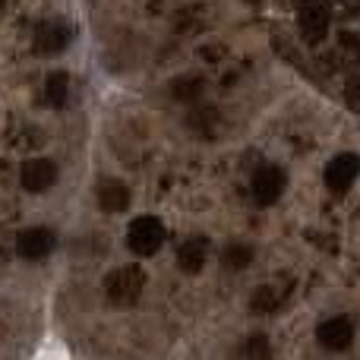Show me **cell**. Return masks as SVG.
Segmentation results:
<instances>
[{
	"label": "cell",
	"instance_id": "obj_13",
	"mask_svg": "<svg viewBox=\"0 0 360 360\" xmlns=\"http://www.w3.org/2000/svg\"><path fill=\"white\" fill-rule=\"evenodd\" d=\"M67 92H70V76L67 73H51L48 82H44V101L51 108H60L67 101Z\"/></svg>",
	"mask_w": 360,
	"mask_h": 360
},
{
	"label": "cell",
	"instance_id": "obj_14",
	"mask_svg": "<svg viewBox=\"0 0 360 360\" xmlns=\"http://www.w3.org/2000/svg\"><path fill=\"white\" fill-rule=\"evenodd\" d=\"M237 360H272V345L266 335H250L237 351Z\"/></svg>",
	"mask_w": 360,
	"mask_h": 360
},
{
	"label": "cell",
	"instance_id": "obj_17",
	"mask_svg": "<svg viewBox=\"0 0 360 360\" xmlns=\"http://www.w3.org/2000/svg\"><path fill=\"white\" fill-rule=\"evenodd\" d=\"M6 4H10V0H0V16H4V10H6Z\"/></svg>",
	"mask_w": 360,
	"mask_h": 360
},
{
	"label": "cell",
	"instance_id": "obj_3",
	"mask_svg": "<svg viewBox=\"0 0 360 360\" xmlns=\"http://www.w3.org/2000/svg\"><path fill=\"white\" fill-rule=\"evenodd\" d=\"M297 4V25L307 44H323L329 35V0H294Z\"/></svg>",
	"mask_w": 360,
	"mask_h": 360
},
{
	"label": "cell",
	"instance_id": "obj_16",
	"mask_svg": "<svg viewBox=\"0 0 360 360\" xmlns=\"http://www.w3.org/2000/svg\"><path fill=\"white\" fill-rule=\"evenodd\" d=\"M345 101H348L351 111L360 114V79H351L348 89H345Z\"/></svg>",
	"mask_w": 360,
	"mask_h": 360
},
{
	"label": "cell",
	"instance_id": "obj_10",
	"mask_svg": "<svg viewBox=\"0 0 360 360\" xmlns=\"http://www.w3.org/2000/svg\"><path fill=\"white\" fill-rule=\"evenodd\" d=\"M205 259H209V240L205 237H190V240L180 243L177 250V266L184 269L186 275H196L205 269Z\"/></svg>",
	"mask_w": 360,
	"mask_h": 360
},
{
	"label": "cell",
	"instance_id": "obj_4",
	"mask_svg": "<svg viewBox=\"0 0 360 360\" xmlns=\"http://www.w3.org/2000/svg\"><path fill=\"white\" fill-rule=\"evenodd\" d=\"M73 41V29L63 19H41L32 29V48L41 57H54L60 51H67V44Z\"/></svg>",
	"mask_w": 360,
	"mask_h": 360
},
{
	"label": "cell",
	"instance_id": "obj_5",
	"mask_svg": "<svg viewBox=\"0 0 360 360\" xmlns=\"http://www.w3.org/2000/svg\"><path fill=\"white\" fill-rule=\"evenodd\" d=\"M360 177V155L357 152H342L326 165V186H329L335 196L348 193L354 186V180Z\"/></svg>",
	"mask_w": 360,
	"mask_h": 360
},
{
	"label": "cell",
	"instance_id": "obj_2",
	"mask_svg": "<svg viewBox=\"0 0 360 360\" xmlns=\"http://www.w3.org/2000/svg\"><path fill=\"white\" fill-rule=\"evenodd\" d=\"M165 237H168V231H165L162 218L155 215H139L127 228V243H130V250L136 256H155L162 250Z\"/></svg>",
	"mask_w": 360,
	"mask_h": 360
},
{
	"label": "cell",
	"instance_id": "obj_9",
	"mask_svg": "<svg viewBox=\"0 0 360 360\" xmlns=\"http://www.w3.org/2000/svg\"><path fill=\"white\" fill-rule=\"evenodd\" d=\"M51 250H54V234H51L48 228H25V231H19L16 253L22 256V259H29V262L44 259Z\"/></svg>",
	"mask_w": 360,
	"mask_h": 360
},
{
	"label": "cell",
	"instance_id": "obj_6",
	"mask_svg": "<svg viewBox=\"0 0 360 360\" xmlns=\"http://www.w3.org/2000/svg\"><path fill=\"white\" fill-rule=\"evenodd\" d=\"M285 184H288V177L278 165H262V168H256V174H253V199L259 205L278 202V196L285 193Z\"/></svg>",
	"mask_w": 360,
	"mask_h": 360
},
{
	"label": "cell",
	"instance_id": "obj_1",
	"mask_svg": "<svg viewBox=\"0 0 360 360\" xmlns=\"http://www.w3.org/2000/svg\"><path fill=\"white\" fill-rule=\"evenodd\" d=\"M143 291H146V272L139 266H120V269H114V272L105 278L108 304L120 307V310L139 304Z\"/></svg>",
	"mask_w": 360,
	"mask_h": 360
},
{
	"label": "cell",
	"instance_id": "obj_12",
	"mask_svg": "<svg viewBox=\"0 0 360 360\" xmlns=\"http://www.w3.org/2000/svg\"><path fill=\"white\" fill-rule=\"evenodd\" d=\"M250 262H253V250H250L247 243H228V247L221 250V266L228 269V272H240Z\"/></svg>",
	"mask_w": 360,
	"mask_h": 360
},
{
	"label": "cell",
	"instance_id": "obj_8",
	"mask_svg": "<svg viewBox=\"0 0 360 360\" xmlns=\"http://www.w3.org/2000/svg\"><path fill=\"white\" fill-rule=\"evenodd\" d=\"M19 180H22V186L29 193H44L57 184V165L51 162V158H29V162L22 165Z\"/></svg>",
	"mask_w": 360,
	"mask_h": 360
},
{
	"label": "cell",
	"instance_id": "obj_15",
	"mask_svg": "<svg viewBox=\"0 0 360 360\" xmlns=\"http://www.w3.org/2000/svg\"><path fill=\"white\" fill-rule=\"evenodd\" d=\"M250 307H253L256 313H272L275 307H278V291H275L272 285H262L253 291V300H250Z\"/></svg>",
	"mask_w": 360,
	"mask_h": 360
},
{
	"label": "cell",
	"instance_id": "obj_11",
	"mask_svg": "<svg viewBox=\"0 0 360 360\" xmlns=\"http://www.w3.org/2000/svg\"><path fill=\"white\" fill-rule=\"evenodd\" d=\"M98 205L105 212H124L130 205V186L120 180H105L98 186Z\"/></svg>",
	"mask_w": 360,
	"mask_h": 360
},
{
	"label": "cell",
	"instance_id": "obj_7",
	"mask_svg": "<svg viewBox=\"0 0 360 360\" xmlns=\"http://www.w3.org/2000/svg\"><path fill=\"white\" fill-rule=\"evenodd\" d=\"M316 342L326 351H345L354 342V319L351 316H332L326 323H319L316 329Z\"/></svg>",
	"mask_w": 360,
	"mask_h": 360
}]
</instances>
